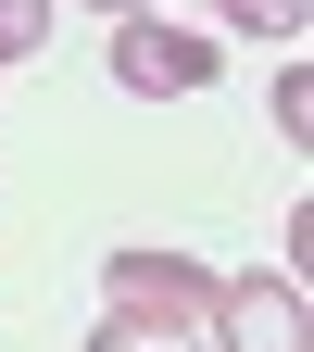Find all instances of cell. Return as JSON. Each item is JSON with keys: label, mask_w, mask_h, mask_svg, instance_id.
Masks as SVG:
<instances>
[{"label": "cell", "mask_w": 314, "mask_h": 352, "mask_svg": "<svg viewBox=\"0 0 314 352\" xmlns=\"http://www.w3.org/2000/svg\"><path fill=\"white\" fill-rule=\"evenodd\" d=\"M214 352H314V327H302V277L289 264H251V277H214Z\"/></svg>", "instance_id": "obj_1"}, {"label": "cell", "mask_w": 314, "mask_h": 352, "mask_svg": "<svg viewBox=\"0 0 314 352\" xmlns=\"http://www.w3.org/2000/svg\"><path fill=\"white\" fill-rule=\"evenodd\" d=\"M113 88H139V101H189V88H214V38L164 25V13H113Z\"/></svg>", "instance_id": "obj_2"}, {"label": "cell", "mask_w": 314, "mask_h": 352, "mask_svg": "<svg viewBox=\"0 0 314 352\" xmlns=\"http://www.w3.org/2000/svg\"><path fill=\"white\" fill-rule=\"evenodd\" d=\"M101 302L113 315H151V327H201L214 315V264H189V252H113Z\"/></svg>", "instance_id": "obj_3"}, {"label": "cell", "mask_w": 314, "mask_h": 352, "mask_svg": "<svg viewBox=\"0 0 314 352\" xmlns=\"http://www.w3.org/2000/svg\"><path fill=\"white\" fill-rule=\"evenodd\" d=\"M88 352H201V327H151V315H101Z\"/></svg>", "instance_id": "obj_4"}, {"label": "cell", "mask_w": 314, "mask_h": 352, "mask_svg": "<svg viewBox=\"0 0 314 352\" xmlns=\"http://www.w3.org/2000/svg\"><path fill=\"white\" fill-rule=\"evenodd\" d=\"M25 51H51V0H0V76H13Z\"/></svg>", "instance_id": "obj_5"}, {"label": "cell", "mask_w": 314, "mask_h": 352, "mask_svg": "<svg viewBox=\"0 0 314 352\" xmlns=\"http://www.w3.org/2000/svg\"><path fill=\"white\" fill-rule=\"evenodd\" d=\"M302 13H314V0H227L239 38H302Z\"/></svg>", "instance_id": "obj_6"}, {"label": "cell", "mask_w": 314, "mask_h": 352, "mask_svg": "<svg viewBox=\"0 0 314 352\" xmlns=\"http://www.w3.org/2000/svg\"><path fill=\"white\" fill-rule=\"evenodd\" d=\"M277 139H289V151H302V139H314V76H302V63H289V76H277Z\"/></svg>", "instance_id": "obj_7"}, {"label": "cell", "mask_w": 314, "mask_h": 352, "mask_svg": "<svg viewBox=\"0 0 314 352\" xmlns=\"http://www.w3.org/2000/svg\"><path fill=\"white\" fill-rule=\"evenodd\" d=\"M88 13H151V0H88Z\"/></svg>", "instance_id": "obj_8"}]
</instances>
